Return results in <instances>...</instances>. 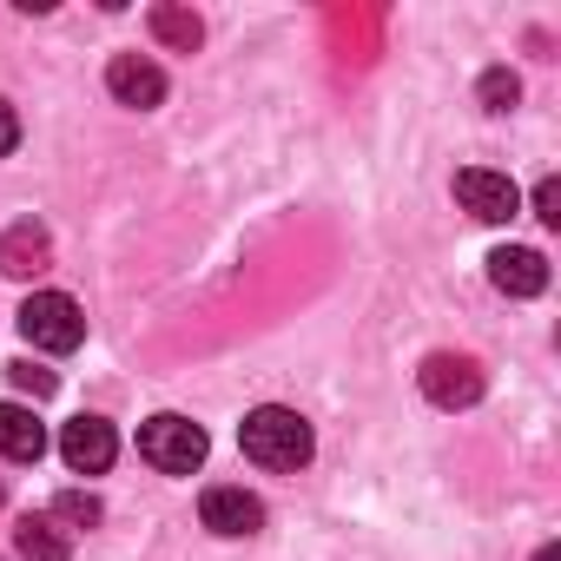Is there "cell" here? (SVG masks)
<instances>
[{
    "label": "cell",
    "mask_w": 561,
    "mask_h": 561,
    "mask_svg": "<svg viewBox=\"0 0 561 561\" xmlns=\"http://www.w3.org/2000/svg\"><path fill=\"white\" fill-rule=\"evenodd\" d=\"M238 443H244V456H251L257 469H305L311 449H318L311 423H305L298 410H285V403H257V410L238 423Z\"/></svg>",
    "instance_id": "1"
},
{
    "label": "cell",
    "mask_w": 561,
    "mask_h": 561,
    "mask_svg": "<svg viewBox=\"0 0 561 561\" xmlns=\"http://www.w3.org/2000/svg\"><path fill=\"white\" fill-rule=\"evenodd\" d=\"M205 430L192 423V416H179V410H159V416H146L139 423V456L152 462V469H165V476H192L198 462H205Z\"/></svg>",
    "instance_id": "2"
},
{
    "label": "cell",
    "mask_w": 561,
    "mask_h": 561,
    "mask_svg": "<svg viewBox=\"0 0 561 561\" xmlns=\"http://www.w3.org/2000/svg\"><path fill=\"white\" fill-rule=\"evenodd\" d=\"M21 337H27L34 351L67 357V351L87 344V318H80V305H73L67 291H34V298L21 305Z\"/></svg>",
    "instance_id": "3"
},
{
    "label": "cell",
    "mask_w": 561,
    "mask_h": 561,
    "mask_svg": "<svg viewBox=\"0 0 561 561\" xmlns=\"http://www.w3.org/2000/svg\"><path fill=\"white\" fill-rule=\"evenodd\" d=\"M416 383H423V397H430L436 410H476V403H482V364H476V357H456V351L423 357Z\"/></svg>",
    "instance_id": "4"
},
{
    "label": "cell",
    "mask_w": 561,
    "mask_h": 561,
    "mask_svg": "<svg viewBox=\"0 0 561 561\" xmlns=\"http://www.w3.org/2000/svg\"><path fill=\"white\" fill-rule=\"evenodd\" d=\"M456 205H462L469 218H482V225H508V218L522 211V192H515V179H508V172L462 165V172H456Z\"/></svg>",
    "instance_id": "5"
},
{
    "label": "cell",
    "mask_w": 561,
    "mask_h": 561,
    "mask_svg": "<svg viewBox=\"0 0 561 561\" xmlns=\"http://www.w3.org/2000/svg\"><path fill=\"white\" fill-rule=\"evenodd\" d=\"M60 456H67L73 476H106L113 456H119V436H113L106 416H73V423L60 430Z\"/></svg>",
    "instance_id": "6"
},
{
    "label": "cell",
    "mask_w": 561,
    "mask_h": 561,
    "mask_svg": "<svg viewBox=\"0 0 561 561\" xmlns=\"http://www.w3.org/2000/svg\"><path fill=\"white\" fill-rule=\"evenodd\" d=\"M106 93H113L119 106H133V113H152V106L165 100V73H159V60H146V54H113V60H106Z\"/></svg>",
    "instance_id": "7"
},
{
    "label": "cell",
    "mask_w": 561,
    "mask_h": 561,
    "mask_svg": "<svg viewBox=\"0 0 561 561\" xmlns=\"http://www.w3.org/2000/svg\"><path fill=\"white\" fill-rule=\"evenodd\" d=\"M489 285L502 298H541L548 291V257L528 244H495L489 251Z\"/></svg>",
    "instance_id": "8"
},
{
    "label": "cell",
    "mask_w": 561,
    "mask_h": 561,
    "mask_svg": "<svg viewBox=\"0 0 561 561\" xmlns=\"http://www.w3.org/2000/svg\"><path fill=\"white\" fill-rule=\"evenodd\" d=\"M198 515H205V528L211 535H257L264 528V502L251 495V489H231V482H218V489H205V502H198Z\"/></svg>",
    "instance_id": "9"
},
{
    "label": "cell",
    "mask_w": 561,
    "mask_h": 561,
    "mask_svg": "<svg viewBox=\"0 0 561 561\" xmlns=\"http://www.w3.org/2000/svg\"><path fill=\"white\" fill-rule=\"evenodd\" d=\"M47 264H54V238H47V225L21 218V225L0 231V271H8V277H41Z\"/></svg>",
    "instance_id": "10"
},
{
    "label": "cell",
    "mask_w": 561,
    "mask_h": 561,
    "mask_svg": "<svg viewBox=\"0 0 561 561\" xmlns=\"http://www.w3.org/2000/svg\"><path fill=\"white\" fill-rule=\"evenodd\" d=\"M0 456L8 462H41L47 456V430L27 403H0Z\"/></svg>",
    "instance_id": "11"
},
{
    "label": "cell",
    "mask_w": 561,
    "mask_h": 561,
    "mask_svg": "<svg viewBox=\"0 0 561 561\" xmlns=\"http://www.w3.org/2000/svg\"><path fill=\"white\" fill-rule=\"evenodd\" d=\"M14 554H21V561H67V554H73V535H67L54 515H21Z\"/></svg>",
    "instance_id": "12"
},
{
    "label": "cell",
    "mask_w": 561,
    "mask_h": 561,
    "mask_svg": "<svg viewBox=\"0 0 561 561\" xmlns=\"http://www.w3.org/2000/svg\"><path fill=\"white\" fill-rule=\"evenodd\" d=\"M146 21H152V34H159V47H172V54H192V47L205 41V27H198V14H192V8H172V0H159V8H152Z\"/></svg>",
    "instance_id": "13"
},
{
    "label": "cell",
    "mask_w": 561,
    "mask_h": 561,
    "mask_svg": "<svg viewBox=\"0 0 561 561\" xmlns=\"http://www.w3.org/2000/svg\"><path fill=\"white\" fill-rule=\"evenodd\" d=\"M54 522H73V528H93L100 522V495H87V489H67L54 508H47Z\"/></svg>",
    "instance_id": "14"
},
{
    "label": "cell",
    "mask_w": 561,
    "mask_h": 561,
    "mask_svg": "<svg viewBox=\"0 0 561 561\" xmlns=\"http://www.w3.org/2000/svg\"><path fill=\"white\" fill-rule=\"evenodd\" d=\"M515 100H522V80H515L508 67H495V73H482V106H489V113H508Z\"/></svg>",
    "instance_id": "15"
},
{
    "label": "cell",
    "mask_w": 561,
    "mask_h": 561,
    "mask_svg": "<svg viewBox=\"0 0 561 561\" xmlns=\"http://www.w3.org/2000/svg\"><path fill=\"white\" fill-rule=\"evenodd\" d=\"M8 377H14V390H27V397H34V403H41V397H54V390H60V383H54V370H34V364H8Z\"/></svg>",
    "instance_id": "16"
},
{
    "label": "cell",
    "mask_w": 561,
    "mask_h": 561,
    "mask_svg": "<svg viewBox=\"0 0 561 561\" xmlns=\"http://www.w3.org/2000/svg\"><path fill=\"white\" fill-rule=\"evenodd\" d=\"M535 218L561 225V185H554V179H541V185H535Z\"/></svg>",
    "instance_id": "17"
},
{
    "label": "cell",
    "mask_w": 561,
    "mask_h": 561,
    "mask_svg": "<svg viewBox=\"0 0 561 561\" xmlns=\"http://www.w3.org/2000/svg\"><path fill=\"white\" fill-rule=\"evenodd\" d=\"M14 146H21V119H14V106H8V100H0V159H8Z\"/></svg>",
    "instance_id": "18"
},
{
    "label": "cell",
    "mask_w": 561,
    "mask_h": 561,
    "mask_svg": "<svg viewBox=\"0 0 561 561\" xmlns=\"http://www.w3.org/2000/svg\"><path fill=\"white\" fill-rule=\"evenodd\" d=\"M535 561H561V548H554V541H548V548H541V554H535Z\"/></svg>",
    "instance_id": "19"
}]
</instances>
